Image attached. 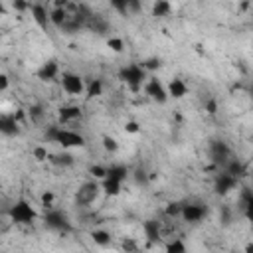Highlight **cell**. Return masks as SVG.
<instances>
[{"label": "cell", "instance_id": "5b68a950", "mask_svg": "<svg viewBox=\"0 0 253 253\" xmlns=\"http://www.w3.org/2000/svg\"><path fill=\"white\" fill-rule=\"evenodd\" d=\"M57 81H59L61 89L67 95H71V97L85 95V79H83V75H79L75 71H61Z\"/></svg>", "mask_w": 253, "mask_h": 253}, {"label": "cell", "instance_id": "b9f144b4", "mask_svg": "<svg viewBox=\"0 0 253 253\" xmlns=\"http://www.w3.org/2000/svg\"><path fill=\"white\" fill-rule=\"evenodd\" d=\"M8 89H10V75L0 71V93H4Z\"/></svg>", "mask_w": 253, "mask_h": 253}, {"label": "cell", "instance_id": "60d3db41", "mask_svg": "<svg viewBox=\"0 0 253 253\" xmlns=\"http://www.w3.org/2000/svg\"><path fill=\"white\" fill-rule=\"evenodd\" d=\"M142 10V4L136 0H126V14H136Z\"/></svg>", "mask_w": 253, "mask_h": 253}, {"label": "cell", "instance_id": "9c48e42d", "mask_svg": "<svg viewBox=\"0 0 253 253\" xmlns=\"http://www.w3.org/2000/svg\"><path fill=\"white\" fill-rule=\"evenodd\" d=\"M231 156H233V150H231V146H229L225 140L215 138V140L210 142V160L213 162V166H215L217 170H221L223 164H225Z\"/></svg>", "mask_w": 253, "mask_h": 253}, {"label": "cell", "instance_id": "4dcf8cb0", "mask_svg": "<svg viewBox=\"0 0 253 253\" xmlns=\"http://www.w3.org/2000/svg\"><path fill=\"white\" fill-rule=\"evenodd\" d=\"M182 204L184 202H168L164 206V215L168 219H178L180 217V211H182Z\"/></svg>", "mask_w": 253, "mask_h": 253}, {"label": "cell", "instance_id": "44dd1931", "mask_svg": "<svg viewBox=\"0 0 253 253\" xmlns=\"http://www.w3.org/2000/svg\"><path fill=\"white\" fill-rule=\"evenodd\" d=\"M89 239L93 241V245H97V247H101V249H105V247H109V245L113 243L111 231H109V229H103V227L91 229V231H89Z\"/></svg>", "mask_w": 253, "mask_h": 253}, {"label": "cell", "instance_id": "d6a6232c", "mask_svg": "<svg viewBox=\"0 0 253 253\" xmlns=\"http://www.w3.org/2000/svg\"><path fill=\"white\" fill-rule=\"evenodd\" d=\"M107 47L113 53H123L125 51V40L119 36H111V38H107Z\"/></svg>", "mask_w": 253, "mask_h": 253}, {"label": "cell", "instance_id": "7a4b0ae2", "mask_svg": "<svg viewBox=\"0 0 253 253\" xmlns=\"http://www.w3.org/2000/svg\"><path fill=\"white\" fill-rule=\"evenodd\" d=\"M6 215H8V219H10L12 223H16V225H32L34 221L40 219L38 210H36L34 204H32L30 200H26V198H18V200L8 208Z\"/></svg>", "mask_w": 253, "mask_h": 253}, {"label": "cell", "instance_id": "cb8c5ba5", "mask_svg": "<svg viewBox=\"0 0 253 253\" xmlns=\"http://www.w3.org/2000/svg\"><path fill=\"white\" fill-rule=\"evenodd\" d=\"M26 117H28V121L32 125H42L45 121V117H47V111H45V107L42 103H32L28 107V111H26Z\"/></svg>", "mask_w": 253, "mask_h": 253}, {"label": "cell", "instance_id": "2e32d148", "mask_svg": "<svg viewBox=\"0 0 253 253\" xmlns=\"http://www.w3.org/2000/svg\"><path fill=\"white\" fill-rule=\"evenodd\" d=\"M166 93H168V99L182 101L184 97H188L190 87H188V83H186L182 77H172V79L166 83Z\"/></svg>", "mask_w": 253, "mask_h": 253}, {"label": "cell", "instance_id": "4316f807", "mask_svg": "<svg viewBox=\"0 0 253 253\" xmlns=\"http://www.w3.org/2000/svg\"><path fill=\"white\" fill-rule=\"evenodd\" d=\"M164 253H188V243L184 237H172L164 243Z\"/></svg>", "mask_w": 253, "mask_h": 253}, {"label": "cell", "instance_id": "7402d4cb", "mask_svg": "<svg viewBox=\"0 0 253 253\" xmlns=\"http://www.w3.org/2000/svg\"><path fill=\"white\" fill-rule=\"evenodd\" d=\"M85 28L93 30L95 34H107L109 32V20L105 16H101V14H89Z\"/></svg>", "mask_w": 253, "mask_h": 253}, {"label": "cell", "instance_id": "d590c367", "mask_svg": "<svg viewBox=\"0 0 253 253\" xmlns=\"http://www.w3.org/2000/svg\"><path fill=\"white\" fill-rule=\"evenodd\" d=\"M32 156H34L38 162H45V160H47V156H49V150H47V146L40 144V146H36V148L32 150Z\"/></svg>", "mask_w": 253, "mask_h": 253}, {"label": "cell", "instance_id": "e0dca14e", "mask_svg": "<svg viewBox=\"0 0 253 253\" xmlns=\"http://www.w3.org/2000/svg\"><path fill=\"white\" fill-rule=\"evenodd\" d=\"M28 12L32 14V20L36 22V26L40 30H47V26H49V8L45 4L34 2V4H30V10Z\"/></svg>", "mask_w": 253, "mask_h": 253}, {"label": "cell", "instance_id": "ab89813d", "mask_svg": "<svg viewBox=\"0 0 253 253\" xmlns=\"http://www.w3.org/2000/svg\"><path fill=\"white\" fill-rule=\"evenodd\" d=\"M111 8L123 16H126V0H113L111 2Z\"/></svg>", "mask_w": 253, "mask_h": 253}, {"label": "cell", "instance_id": "d4e9b609", "mask_svg": "<svg viewBox=\"0 0 253 253\" xmlns=\"http://www.w3.org/2000/svg\"><path fill=\"white\" fill-rule=\"evenodd\" d=\"M67 18H69L67 8H49V24H51L53 28L61 30L63 24L67 22Z\"/></svg>", "mask_w": 253, "mask_h": 253}, {"label": "cell", "instance_id": "8fae6325", "mask_svg": "<svg viewBox=\"0 0 253 253\" xmlns=\"http://www.w3.org/2000/svg\"><path fill=\"white\" fill-rule=\"evenodd\" d=\"M142 235H144V241L146 245H160L162 243V237H164V227H162V221L158 217H148L142 221Z\"/></svg>", "mask_w": 253, "mask_h": 253}, {"label": "cell", "instance_id": "603a6c76", "mask_svg": "<svg viewBox=\"0 0 253 253\" xmlns=\"http://www.w3.org/2000/svg\"><path fill=\"white\" fill-rule=\"evenodd\" d=\"M105 93V81L101 77H93L85 81V97L87 99H97Z\"/></svg>", "mask_w": 253, "mask_h": 253}, {"label": "cell", "instance_id": "83f0119b", "mask_svg": "<svg viewBox=\"0 0 253 253\" xmlns=\"http://www.w3.org/2000/svg\"><path fill=\"white\" fill-rule=\"evenodd\" d=\"M172 10H174V4L168 0H158L152 4V16H156V18H166L172 14Z\"/></svg>", "mask_w": 253, "mask_h": 253}, {"label": "cell", "instance_id": "9a60e30c", "mask_svg": "<svg viewBox=\"0 0 253 253\" xmlns=\"http://www.w3.org/2000/svg\"><path fill=\"white\" fill-rule=\"evenodd\" d=\"M237 204H239V211L243 213V217H245V219H251V217H253V190H251L247 184L239 186Z\"/></svg>", "mask_w": 253, "mask_h": 253}, {"label": "cell", "instance_id": "4fadbf2b", "mask_svg": "<svg viewBox=\"0 0 253 253\" xmlns=\"http://www.w3.org/2000/svg\"><path fill=\"white\" fill-rule=\"evenodd\" d=\"M81 119H83V109L79 105H63L57 109V125L61 126H67Z\"/></svg>", "mask_w": 253, "mask_h": 253}, {"label": "cell", "instance_id": "52a82bcc", "mask_svg": "<svg viewBox=\"0 0 253 253\" xmlns=\"http://www.w3.org/2000/svg\"><path fill=\"white\" fill-rule=\"evenodd\" d=\"M206 217H208V206L206 204H202V202H184L182 204V211H180L182 221L196 225V223H202Z\"/></svg>", "mask_w": 253, "mask_h": 253}, {"label": "cell", "instance_id": "1f68e13d", "mask_svg": "<svg viewBox=\"0 0 253 253\" xmlns=\"http://www.w3.org/2000/svg\"><path fill=\"white\" fill-rule=\"evenodd\" d=\"M121 249H123V253H138L140 251V243L134 237H123Z\"/></svg>", "mask_w": 253, "mask_h": 253}, {"label": "cell", "instance_id": "8d00e7d4", "mask_svg": "<svg viewBox=\"0 0 253 253\" xmlns=\"http://www.w3.org/2000/svg\"><path fill=\"white\" fill-rule=\"evenodd\" d=\"M231 219H233V210H231L229 206H221V208H219V221H221L223 225H229Z\"/></svg>", "mask_w": 253, "mask_h": 253}, {"label": "cell", "instance_id": "6da1fadb", "mask_svg": "<svg viewBox=\"0 0 253 253\" xmlns=\"http://www.w3.org/2000/svg\"><path fill=\"white\" fill-rule=\"evenodd\" d=\"M43 142L57 144L63 150H71V148H83L87 144V138L79 130L69 128V126H61L55 123V125H47L43 128Z\"/></svg>", "mask_w": 253, "mask_h": 253}, {"label": "cell", "instance_id": "7bdbcfd3", "mask_svg": "<svg viewBox=\"0 0 253 253\" xmlns=\"http://www.w3.org/2000/svg\"><path fill=\"white\" fill-rule=\"evenodd\" d=\"M12 10H16V12H28L30 10V4L28 2H22V0H14L12 2Z\"/></svg>", "mask_w": 253, "mask_h": 253}, {"label": "cell", "instance_id": "d6986e66", "mask_svg": "<svg viewBox=\"0 0 253 253\" xmlns=\"http://www.w3.org/2000/svg\"><path fill=\"white\" fill-rule=\"evenodd\" d=\"M47 162L49 164H53V166H57V168H71V166H75V156L69 152V150H61V152H49V156H47Z\"/></svg>", "mask_w": 253, "mask_h": 253}, {"label": "cell", "instance_id": "f1b7e54d", "mask_svg": "<svg viewBox=\"0 0 253 253\" xmlns=\"http://www.w3.org/2000/svg\"><path fill=\"white\" fill-rule=\"evenodd\" d=\"M101 146H103V150H105L107 154H117L119 148H121L119 140H117L115 136H109V134H105V136L101 138Z\"/></svg>", "mask_w": 253, "mask_h": 253}, {"label": "cell", "instance_id": "f546056e", "mask_svg": "<svg viewBox=\"0 0 253 253\" xmlns=\"http://www.w3.org/2000/svg\"><path fill=\"white\" fill-rule=\"evenodd\" d=\"M140 65H142V69H144L146 73H154V71H158V69L162 67V59H160V57H156V55H152V57L142 59V61H140Z\"/></svg>", "mask_w": 253, "mask_h": 253}, {"label": "cell", "instance_id": "74e56055", "mask_svg": "<svg viewBox=\"0 0 253 253\" xmlns=\"http://www.w3.org/2000/svg\"><path fill=\"white\" fill-rule=\"evenodd\" d=\"M204 111H206L208 115H217V111H219V103H217V99L210 97V99L204 103Z\"/></svg>", "mask_w": 253, "mask_h": 253}, {"label": "cell", "instance_id": "8992f818", "mask_svg": "<svg viewBox=\"0 0 253 253\" xmlns=\"http://www.w3.org/2000/svg\"><path fill=\"white\" fill-rule=\"evenodd\" d=\"M101 194V184L97 180H85L77 190H75V204L81 206V208H87L91 206Z\"/></svg>", "mask_w": 253, "mask_h": 253}, {"label": "cell", "instance_id": "5bb4252c", "mask_svg": "<svg viewBox=\"0 0 253 253\" xmlns=\"http://www.w3.org/2000/svg\"><path fill=\"white\" fill-rule=\"evenodd\" d=\"M20 126L22 123L14 117V113H0V136H6V138L18 136L22 130Z\"/></svg>", "mask_w": 253, "mask_h": 253}, {"label": "cell", "instance_id": "836d02e7", "mask_svg": "<svg viewBox=\"0 0 253 253\" xmlns=\"http://www.w3.org/2000/svg\"><path fill=\"white\" fill-rule=\"evenodd\" d=\"M87 172H89L91 180H97V182H101V180L105 178V174H107V166H103V164H91Z\"/></svg>", "mask_w": 253, "mask_h": 253}, {"label": "cell", "instance_id": "7c38bea8", "mask_svg": "<svg viewBox=\"0 0 253 253\" xmlns=\"http://www.w3.org/2000/svg\"><path fill=\"white\" fill-rule=\"evenodd\" d=\"M59 75H61V67H59V61H57V59H47V61H43V63L38 67V71H36V77H38L40 81H43V83L57 81Z\"/></svg>", "mask_w": 253, "mask_h": 253}, {"label": "cell", "instance_id": "30bf717a", "mask_svg": "<svg viewBox=\"0 0 253 253\" xmlns=\"http://www.w3.org/2000/svg\"><path fill=\"white\" fill-rule=\"evenodd\" d=\"M142 91L144 95L152 101V103H158V105H166L170 99H168V93H166V85L158 79V77H148L146 83L142 85Z\"/></svg>", "mask_w": 253, "mask_h": 253}, {"label": "cell", "instance_id": "277c9868", "mask_svg": "<svg viewBox=\"0 0 253 253\" xmlns=\"http://www.w3.org/2000/svg\"><path fill=\"white\" fill-rule=\"evenodd\" d=\"M42 221H43L45 229L55 231V233H69V231L73 229V225H71V219H69L67 211H65V210H61V208H55V206L43 211Z\"/></svg>", "mask_w": 253, "mask_h": 253}, {"label": "cell", "instance_id": "e575fe53", "mask_svg": "<svg viewBox=\"0 0 253 253\" xmlns=\"http://www.w3.org/2000/svg\"><path fill=\"white\" fill-rule=\"evenodd\" d=\"M40 202H42L43 210H49V208H53V204H55V194L49 192V190H43L42 196H40Z\"/></svg>", "mask_w": 253, "mask_h": 253}, {"label": "cell", "instance_id": "ac0fdd59", "mask_svg": "<svg viewBox=\"0 0 253 253\" xmlns=\"http://www.w3.org/2000/svg\"><path fill=\"white\" fill-rule=\"evenodd\" d=\"M128 176H130V170H128V166L123 164V162H113V164L107 166L105 178H109V180H115V182L125 184V182L128 180Z\"/></svg>", "mask_w": 253, "mask_h": 253}, {"label": "cell", "instance_id": "3957f363", "mask_svg": "<svg viewBox=\"0 0 253 253\" xmlns=\"http://www.w3.org/2000/svg\"><path fill=\"white\" fill-rule=\"evenodd\" d=\"M117 75H119V81L125 83L130 93L142 91V85H144L146 79H148V73L142 69L140 63H126V65H123V67L119 69Z\"/></svg>", "mask_w": 253, "mask_h": 253}, {"label": "cell", "instance_id": "f6af8a7d", "mask_svg": "<svg viewBox=\"0 0 253 253\" xmlns=\"http://www.w3.org/2000/svg\"><path fill=\"white\" fill-rule=\"evenodd\" d=\"M0 42H2V32H0Z\"/></svg>", "mask_w": 253, "mask_h": 253}, {"label": "cell", "instance_id": "484cf974", "mask_svg": "<svg viewBox=\"0 0 253 253\" xmlns=\"http://www.w3.org/2000/svg\"><path fill=\"white\" fill-rule=\"evenodd\" d=\"M99 184H101V192H103L105 196H111V198L119 196V194L123 192V186H125V184L115 182V180H109V178H103Z\"/></svg>", "mask_w": 253, "mask_h": 253}, {"label": "cell", "instance_id": "ffe728a7", "mask_svg": "<svg viewBox=\"0 0 253 253\" xmlns=\"http://www.w3.org/2000/svg\"><path fill=\"white\" fill-rule=\"evenodd\" d=\"M223 172H227L229 176H233V178H237V180H241V178H245L247 176V166H245V162L243 160H239V158H229L225 164H223V168H221Z\"/></svg>", "mask_w": 253, "mask_h": 253}, {"label": "cell", "instance_id": "ee69618b", "mask_svg": "<svg viewBox=\"0 0 253 253\" xmlns=\"http://www.w3.org/2000/svg\"><path fill=\"white\" fill-rule=\"evenodd\" d=\"M245 253H253V245H251V243L245 245Z\"/></svg>", "mask_w": 253, "mask_h": 253}, {"label": "cell", "instance_id": "f35d334b", "mask_svg": "<svg viewBox=\"0 0 253 253\" xmlns=\"http://www.w3.org/2000/svg\"><path fill=\"white\" fill-rule=\"evenodd\" d=\"M125 132H126V134H138V132H140V123L134 121V119H128V121L125 123Z\"/></svg>", "mask_w": 253, "mask_h": 253}, {"label": "cell", "instance_id": "ba28073f", "mask_svg": "<svg viewBox=\"0 0 253 253\" xmlns=\"http://www.w3.org/2000/svg\"><path fill=\"white\" fill-rule=\"evenodd\" d=\"M213 192L217 194V196H221V198H225V196H229L231 192H235V190H239V186H241V180H237V178H233V176H229L227 172H223V170H217L215 172V176H213Z\"/></svg>", "mask_w": 253, "mask_h": 253}]
</instances>
